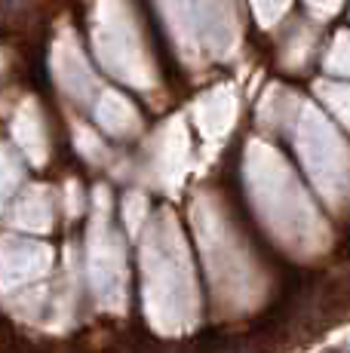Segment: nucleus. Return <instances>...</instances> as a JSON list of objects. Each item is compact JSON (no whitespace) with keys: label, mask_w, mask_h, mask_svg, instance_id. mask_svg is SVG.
Here are the masks:
<instances>
[]
</instances>
